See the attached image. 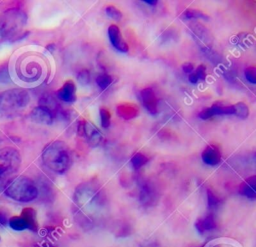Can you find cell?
<instances>
[{
	"instance_id": "18",
	"label": "cell",
	"mask_w": 256,
	"mask_h": 247,
	"mask_svg": "<svg viewBox=\"0 0 256 247\" xmlns=\"http://www.w3.org/2000/svg\"><path fill=\"white\" fill-rule=\"evenodd\" d=\"M148 157L146 155H144L143 153H140V152H137L135 153L132 158H131V164L133 166L134 169H139L141 168L142 166H144L147 162H148Z\"/></svg>"
},
{
	"instance_id": "7",
	"label": "cell",
	"mask_w": 256,
	"mask_h": 247,
	"mask_svg": "<svg viewBox=\"0 0 256 247\" xmlns=\"http://www.w3.org/2000/svg\"><path fill=\"white\" fill-rule=\"evenodd\" d=\"M108 36L111 45L119 52H127L129 50V46L126 43L120 28L116 24H111L108 27Z\"/></svg>"
},
{
	"instance_id": "22",
	"label": "cell",
	"mask_w": 256,
	"mask_h": 247,
	"mask_svg": "<svg viewBox=\"0 0 256 247\" xmlns=\"http://www.w3.org/2000/svg\"><path fill=\"white\" fill-rule=\"evenodd\" d=\"M112 80H113V78L111 75L102 73L96 77V84L99 86L100 89L105 90L112 83Z\"/></svg>"
},
{
	"instance_id": "3",
	"label": "cell",
	"mask_w": 256,
	"mask_h": 247,
	"mask_svg": "<svg viewBox=\"0 0 256 247\" xmlns=\"http://www.w3.org/2000/svg\"><path fill=\"white\" fill-rule=\"evenodd\" d=\"M74 201L85 212H91L103 204L102 192L96 184L85 182L77 187L74 194Z\"/></svg>"
},
{
	"instance_id": "17",
	"label": "cell",
	"mask_w": 256,
	"mask_h": 247,
	"mask_svg": "<svg viewBox=\"0 0 256 247\" xmlns=\"http://www.w3.org/2000/svg\"><path fill=\"white\" fill-rule=\"evenodd\" d=\"M205 78H206V67L204 65H199L188 76L189 82L193 84H196L199 80H204Z\"/></svg>"
},
{
	"instance_id": "9",
	"label": "cell",
	"mask_w": 256,
	"mask_h": 247,
	"mask_svg": "<svg viewBox=\"0 0 256 247\" xmlns=\"http://www.w3.org/2000/svg\"><path fill=\"white\" fill-rule=\"evenodd\" d=\"M83 134L87 138V141L92 146H98L103 141V136L100 131L90 121H85L82 127Z\"/></svg>"
},
{
	"instance_id": "30",
	"label": "cell",
	"mask_w": 256,
	"mask_h": 247,
	"mask_svg": "<svg viewBox=\"0 0 256 247\" xmlns=\"http://www.w3.org/2000/svg\"><path fill=\"white\" fill-rule=\"evenodd\" d=\"M207 200L209 206H215L218 203V198L214 195V193L211 190H207Z\"/></svg>"
},
{
	"instance_id": "21",
	"label": "cell",
	"mask_w": 256,
	"mask_h": 247,
	"mask_svg": "<svg viewBox=\"0 0 256 247\" xmlns=\"http://www.w3.org/2000/svg\"><path fill=\"white\" fill-rule=\"evenodd\" d=\"M234 106V115L241 119H245L249 115V108L244 102H238Z\"/></svg>"
},
{
	"instance_id": "24",
	"label": "cell",
	"mask_w": 256,
	"mask_h": 247,
	"mask_svg": "<svg viewBox=\"0 0 256 247\" xmlns=\"http://www.w3.org/2000/svg\"><path fill=\"white\" fill-rule=\"evenodd\" d=\"M105 12H106V14H107L110 18L115 19V20H119V19H121V17H122L121 11H120L117 7H115L114 5H108V6H106Z\"/></svg>"
},
{
	"instance_id": "31",
	"label": "cell",
	"mask_w": 256,
	"mask_h": 247,
	"mask_svg": "<svg viewBox=\"0 0 256 247\" xmlns=\"http://www.w3.org/2000/svg\"><path fill=\"white\" fill-rule=\"evenodd\" d=\"M182 70L183 72H185L186 74H190L193 70H194V66L192 63L190 62H185L183 65H182Z\"/></svg>"
},
{
	"instance_id": "15",
	"label": "cell",
	"mask_w": 256,
	"mask_h": 247,
	"mask_svg": "<svg viewBox=\"0 0 256 247\" xmlns=\"http://www.w3.org/2000/svg\"><path fill=\"white\" fill-rule=\"evenodd\" d=\"M196 229L200 234H203L206 231H210L216 228V223L214 216L212 214L207 215L204 219H198L195 223Z\"/></svg>"
},
{
	"instance_id": "1",
	"label": "cell",
	"mask_w": 256,
	"mask_h": 247,
	"mask_svg": "<svg viewBox=\"0 0 256 247\" xmlns=\"http://www.w3.org/2000/svg\"><path fill=\"white\" fill-rule=\"evenodd\" d=\"M43 164L51 171L62 174L71 164L70 153L67 145L60 140L50 142L42 151Z\"/></svg>"
},
{
	"instance_id": "28",
	"label": "cell",
	"mask_w": 256,
	"mask_h": 247,
	"mask_svg": "<svg viewBox=\"0 0 256 247\" xmlns=\"http://www.w3.org/2000/svg\"><path fill=\"white\" fill-rule=\"evenodd\" d=\"M89 80H90L89 71L86 69L81 70L78 74V81L82 84H87V83H89Z\"/></svg>"
},
{
	"instance_id": "5",
	"label": "cell",
	"mask_w": 256,
	"mask_h": 247,
	"mask_svg": "<svg viewBox=\"0 0 256 247\" xmlns=\"http://www.w3.org/2000/svg\"><path fill=\"white\" fill-rule=\"evenodd\" d=\"M234 106L226 101H216L210 107L204 108L199 112V117L203 120L209 119L215 115H232Z\"/></svg>"
},
{
	"instance_id": "10",
	"label": "cell",
	"mask_w": 256,
	"mask_h": 247,
	"mask_svg": "<svg viewBox=\"0 0 256 247\" xmlns=\"http://www.w3.org/2000/svg\"><path fill=\"white\" fill-rule=\"evenodd\" d=\"M141 98L146 110L155 115L158 113V99L152 88H145L141 91Z\"/></svg>"
},
{
	"instance_id": "32",
	"label": "cell",
	"mask_w": 256,
	"mask_h": 247,
	"mask_svg": "<svg viewBox=\"0 0 256 247\" xmlns=\"http://www.w3.org/2000/svg\"><path fill=\"white\" fill-rule=\"evenodd\" d=\"M7 223V218H6V215L0 211V224L1 225H5Z\"/></svg>"
},
{
	"instance_id": "12",
	"label": "cell",
	"mask_w": 256,
	"mask_h": 247,
	"mask_svg": "<svg viewBox=\"0 0 256 247\" xmlns=\"http://www.w3.org/2000/svg\"><path fill=\"white\" fill-rule=\"evenodd\" d=\"M30 117L34 122L40 124H51L54 120L53 113L41 105L35 107L31 111Z\"/></svg>"
},
{
	"instance_id": "4",
	"label": "cell",
	"mask_w": 256,
	"mask_h": 247,
	"mask_svg": "<svg viewBox=\"0 0 256 247\" xmlns=\"http://www.w3.org/2000/svg\"><path fill=\"white\" fill-rule=\"evenodd\" d=\"M29 102V95L22 89H10L0 94V113L11 115L24 108Z\"/></svg>"
},
{
	"instance_id": "20",
	"label": "cell",
	"mask_w": 256,
	"mask_h": 247,
	"mask_svg": "<svg viewBox=\"0 0 256 247\" xmlns=\"http://www.w3.org/2000/svg\"><path fill=\"white\" fill-rule=\"evenodd\" d=\"M8 223H9V226H10L13 230H16V231H21V230L27 229L26 223H25V221L23 220V218H22L20 215H19V216H13V217H11V218L8 220Z\"/></svg>"
},
{
	"instance_id": "27",
	"label": "cell",
	"mask_w": 256,
	"mask_h": 247,
	"mask_svg": "<svg viewBox=\"0 0 256 247\" xmlns=\"http://www.w3.org/2000/svg\"><path fill=\"white\" fill-rule=\"evenodd\" d=\"M244 74H245V77L246 79L252 83V84H255L256 83V68L254 66H250V67H247L244 71Z\"/></svg>"
},
{
	"instance_id": "2",
	"label": "cell",
	"mask_w": 256,
	"mask_h": 247,
	"mask_svg": "<svg viewBox=\"0 0 256 247\" xmlns=\"http://www.w3.org/2000/svg\"><path fill=\"white\" fill-rule=\"evenodd\" d=\"M5 194L19 202H30L38 196V189L35 183L26 176H18L7 182Z\"/></svg>"
},
{
	"instance_id": "26",
	"label": "cell",
	"mask_w": 256,
	"mask_h": 247,
	"mask_svg": "<svg viewBox=\"0 0 256 247\" xmlns=\"http://www.w3.org/2000/svg\"><path fill=\"white\" fill-rule=\"evenodd\" d=\"M13 172L6 166V165H4L3 163H1L0 162V186H2V185H6L7 184V182H6V180H7V178H8V176L10 175V174H12Z\"/></svg>"
},
{
	"instance_id": "25",
	"label": "cell",
	"mask_w": 256,
	"mask_h": 247,
	"mask_svg": "<svg viewBox=\"0 0 256 247\" xmlns=\"http://www.w3.org/2000/svg\"><path fill=\"white\" fill-rule=\"evenodd\" d=\"M200 17L207 18V16L204 13L196 9H188L182 14V19H192V18H200Z\"/></svg>"
},
{
	"instance_id": "34",
	"label": "cell",
	"mask_w": 256,
	"mask_h": 247,
	"mask_svg": "<svg viewBox=\"0 0 256 247\" xmlns=\"http://www.w3.org/2000/svg\"><path fill=\"white\" fill-rule=\"evenodd\" d=\"M48 247H54V246H48Z\"/></svg>"
},
{
	"instance_id": "6",
	"label": "cell",
	"mask_w": 256,
	"mask_h": 247,
	"mask_svg": "<svg viewBox=\"0 0 256 247\" xmlns=\"http://www.w3.org/2000/svg\"><path fill=\"white\" fill-rule=\"evenodd\" d=\"M0 162L6 165L12 172H15L17 171L21 163L20 154L14 148H3L0 150Z\"/></svg>"
},
{
	"instance_id": "29",
	"label": "cell",
	"mask_w": 256,
	"mask_h": 247,
	"mask_svg": "<svg viewBox=\"0 0 256 247\" xmlns=\"http://www.w3.org/2000/svg\"><path fill=\"white\" fill-rule=\"evenodd\" d=\"M9 80V74H8V67L7 65H1L0 66V82L6 83Z\"/></svg>"
},
{
	"instance_id": "16",
	"label": "cell",
	"mask_w": 256,
	"mask_h": 247,
	"mask_svg": "<svg viewBox=\"0 0 256 247\" xmlns=\"http://www.w3.org/2000/svg\"><path fill=\"white\" fill-rule=\"evenodd\" d=\"M117 113L124 119H131L137 115V108L131 104H120L117 107Z\"/></svg>"
},
{
	"instance_id": "33",
	"label": "cell",
	"mask_w": 256,
	"mask_h": 247,
	"mask_svg": "<svg viewBox=\"0 0 256 247\" xmlns=\"http://www.w3.org/2000/svg\"><path fill=\"white\" fill-rule=\"evenodd\" d=\"M144 2L147 3V4H149V5H156L158 1H156V0H145Z\"/></svg>"
},
{
	"instance_id": "19",
	"label": "cell",
	"mask_w": 256,
	"mask_h": 247,
	"mask_svg": "<svg viewBox=\"0 0 256 247\" xmlns=\"http://www.w3.org/2000/svg\"><path fill=\"white\" fill-rule=\"evenodd\" d=\"M153 197H154V192L152 190V188L147 185L144 184L142 189H141V193H140V200L142 203H151L153 201Z\"/></svg>"
},
{
	"instance_id": "23",
	"label": "cell",
	"mask_w": 256,
	"mask_h": 247,
	"mask_svg": "<svg viewBox=\"0 0 256 247\" xmlns=\"http://www.w3.org/2000/svg\"><path fill=\"white\" fill-rule=\"evenodd\" d=\"M100 114V120H101V125L103 128H108L111 124V114L109 110L105 107H101L99 110Z\"/></svg>"
},
{
	"instance_id": "14",
	"label": "cell",
	"mask_w": 256,
	"mask_h": 247,
	"mask_svg": "<svg viewBox=\"0 0 256 247\" xmlns=\"http://www.w3.org/2000/svg\"><path fill=\"white\" fill-rule=\"evenodd\" d=\"M20 216L25 221L27 229L32 230V231H36L37 230L38 224H37V220H36V212H35V210L33 208H30V207L24 208L22 210Z\"/></svg>"
},
{
	"instance_id": "11",
	"label": "cell",
	"mask_w": 256,
	"mask_h": 247,
	"mask_svg": "<svg viewBox=\"0 0 256 247\" xmlns=\"http://www.w3.org/2000/svg\"><path fill=\"white\" fill-rule=\"evenodd\" d=\"M57 97L67 103L76 100V85L72 80L66 81L57 91Z\"/></svg>"
},
{
	"instance_id": "13",
	"label": "cell",
	"mask_w": 256,
	"mask_h": 247,
	"mask_svg": "<svg viewBox=\"0 0 256 247\" xmlns=\"http://www.w3.org/2000/svg\"><path fill=\"white\" fill-rule=\"evenodd\" d=\"M239 193L247 198L255 199L256 197V176L247 178L239 187Z\"/></svg>"
},
{
	"instance_id": "8",
	"label": "cell",
	"mask_w": 256,
	"mask_h": 247,
	"mask_svg": "<svg viewBox=\"0 0 256 247\" xmlns=\"http://www.w3.org/2000/svg\"><path fill=\"white\" fill-rule=\"evenodd\" d=\"M201 158L207 165H217L221 160V151L216 144H209L202 151Z\"/></svg>"
}]
</instances>
